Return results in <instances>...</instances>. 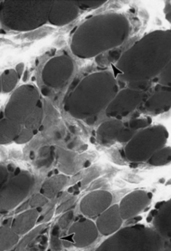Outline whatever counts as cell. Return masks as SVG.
<instances>
[{"label": "cell", "mask_w": 171, "mask_h": 251, "mask_svg": "<svg viewBox=\"0 0 171 251\" xmlns=\"http://www.w3.org/2000/svg\"><path fill=\"white\" fill-rule=\"evenodd\" d=\"M80 12L77 0H53L48 16V23L56 27L65 26L73 22Z\"/></svg>", "instance_id": "obj_12"}, {"label": "cell", "mask_w": 171, "mask_h": 251, "mask_svg": "<svg viewBox=\"0 0 171 251\" xmlns=\"http://www.w3.org/2000/svg\"><path fill=\"white\" fill-rule=\"evenodd\" d=\"M143 106L147 114L153 115L170 111L171 106V87L160 86V90H156L152 96L144 101Z\"/></svg>", "instance_id": "obj_16"}, {"label": "cell", "mask_w": 171, "mask_h": 251, "mask_svg": "<svg viewBox=\"0 0 171 251\" xmlns=\"http://www.w3.org/2000/svg\"><path fill=\"white\" fill-rule=\"evenodd\" d=\"M138 132L139 131H136L130 128L129 126H125L122 131L119 133L118 136L116 138V142L120 144H127Z\"/></svg>", "instance_id": "obj_31"}, {"label": "cell", "mask_w": 171, "mask_h": 251, "mask_svg": "<svg viewBox=\"0 0 171 251\" xmlns=\"http://www.w3.org/2000/svg\"><path fill=\"white\" fill-rule=\"evenodd\" d=\"M36 133L31 131L29 129L23 127L22 131L18 134V137L15 140V144H19V145H23V144H28L33 140V138L35 137Z\"/></svg>", "instance_id": "obj_30"}, {"label": "cell", "mask_w": 171, "mask_h": 251, "mask_svg": "<svg viewBox=\"0 0 171 251\" xmlns=\"http://www.w3.org/2000/svg\"><path fill=\"white\" fill-rule=\"evenodd\" d=\"M131 25L119 12H106L86 19L73 34L70 49L80 59H92L118 48L130 36Z\"/></svg>", "instance_id": "obj_2"}, {"label": "cell", "mask_w": 171, "mask_h": 251, "mask_svg": "<svg viewBox=\"0 0 171 251\" xmlns=\"http://www.w3.org/2000/svg\"><path fill=\"white\" fill-rule=\"evenodd\" d=\"M151 202V196L145 191H134L125 195L118 204L122 218L129 221L140 215Z\"/></svg>", "instance_id": "obj_14"}, {"label": "cell", "mask_w": 171, "mask_h": 251, "mask_svg": "<svg viewBox=\"0 0 171 251\" xmlns=\"http://www.w3.org/2000/svg\"><path fill=\"white\" fill-rule=\"evenodd\" d=\"M113 204L112 192L105 190H96L86 194L80 202V211L89 219L97 218Z\"/></svg>", "instance_id": "obj_13"}, {"label": "cell", "mask_w": 171, "mask_h": 251, "mask_svg": "<svg viewBox=\"0 0 171 251\" xmlns=\"http://www.w3.org/2000/svg\"><path fill=\"white\" fill-rule=\"evenodd\" d=\"M15 69H16L17 73H18V76H19V78H21L22 75H23V72H24V63H20V64H18V66H16V68H15Z\"/></svg>", "instance_id": "obj_34"}, {"label": "cell", "mask_w": 171, "mask_h": 251, "mask_svg": "<svg viewBox=\"0 0 171 251\" xmlns=\"http://www.w3.org/2000/svg\"><path fill=\"white\" fill-rule=\"evenodd\" d=\"M20 236L10 226L0 227V251H12L18 245Z\"/></svg>", "instance_id": "obj_22"}, {"label": "cell", "mask_w": 171, "mask_h": 251, "mask_svg": "<svg viewBox=\"0 0 171 251\" xmlns=\"http://www.w3.org/2000/svg\"><path fill=\"white\" fill-rule=\"evenodd\" d=\"M125 124L122 120H107L100 124L96 131V139L101 145H109L116 142L119 133L122 131Z\"/></svg>", "instance_id": "obj_18"}, {"label": "cell", "mask_w": 171, "mask_h": 251, "mask_svg": "<svg viewBox=\"0 0 171 251\" xmlns=\"http://www.w3.org/2000/svg\"><path fill=\"white\" fill-rule=\"evenodd\" d=\"M148 126H150V119H148V118H140L139 119L138 118V119L130 120L127 126H129L130 128L136 130V131H140Z\"/></svg>", "instance_id": "obj_32"}, {"label": "cell", "mask_w": 171, "mask_h": 251, "mask_svg": "<svg viewBox=\"0 0 171 251\" xmlns=\"http://www.w3.org/2000/svg\"><path fill=\"white\" fill-rule=\"evenodd\" d=\"M49 199L43 195L42 193H36L28 200V206L30 209H42L49 202Z\"/></svg>", "instance_id": "obj_29"}, {"label": "cell", "mask_w": 171, "mask_h": 251, "mask_svg": "<svg viewBox=\"0 0 171 251\" xmlns=\"http://www.w3.org/2000/svg\"><path fill=\"white\" fill-rule=\"evenodd\" d=\"M95 222L99 234L104 237H109L118 231L124 222L119 210L118 204H112L96 218Z\"/></svg>", "instance_id": "obj_15"}, {"label": "cell", "mask_w": 171, "mask_h": 251, "mask_svg": "<svg viewBox=\"0 0 171 251\" xmlns=\"http://www.w3.org/2000/svg\"><path fill=\"white\" fill-rule=\"evenodd\" d=\"M24 126L6 117L0 118V145H8L15 142Z\"/></svg>", "instance_id": "obj_21"}, {"label": "cell", "mask_w": 171, "mask_h": 251, "mask_svg": "<svg viewBox=\"0 0 171 251\" xmlns=\"http://www.w3.org/2000/svg\"><path fill=\"white\" fill-rule=\"evenodd\" d=\"M169 131L162 125L148 126L140 130L124 147V156L131 163H144L157 151L167 146Z\"/></svg>", "instance_id": "obj_6"}, {"label": "cell", "mask_w": 171, "mask_h": 251, "mask_svg": "<svg viewBox=\"0 0 171 251\" xmlns=\"http://www.w3.org/2000/svg\"><path fill=\"white\" fill-rule=\"evenodd\" d=\"M165 239L153 227L135 224L121 227L109 236L97 251H159L165 249Z\"/></svg>", "instance_id": "obj_5"}, {"label": "cell", "mask_w": 171, "mask_h": 251, "mask_svg": "<svg viewBox=\"0 0 171 251\" xmlns=\"http://www.w3.org/2000/svg\"><path fill=\"white\" fill-rule=\"evenodd\" d=\"M44 118H45V111H44V104L41 100L36 109L34 110V112L30 114L29 117L25 121L24 126L25 128L33 131L35 133H37L39 132L41 126H43Z\"/></svg>", "instance_id": "obj_23"}, {"label": "cell", "mask_w": 171, "mask_h": 251, "mask_svg": "<svg viewBox=\"0 0 171 251\" xmlns=\"http://www.w3.org/2000/svg\"><path fill=\"white\" fill-rule=\"evenodd\" d=\"M96 224L91 219L83 217L72 224L67 232V241L77 249L93 245L99 238Z\"/></svg>", "instance_id": "obj_11"}, {"label": "cell", "mask_w": 171, "mask_h": 251, "mask_svg": "<svg viewBox=\"0 0 171 251\" xmlns=\"http://www.w3.org/2000/svg\"><path fill=\"white\" fill-rule=\"evenodd\" d=\"M81 10L98 9L107 3V0H77Z\"/></svg>", "instance_id": "obj_27"}, {"label": "cell", "mask_w": 171, "mask_h": 251, "mask_svg": "<svg viewBox=\"0 0 171 251\" xmlns=\"http://www.w3.org/2000/svg\"><path fill=\"white\" fill-rule=\"evenodd\" d=\"M119 90L118 80L112 71L92 73L67 96L65 110L74 119L93 118L106 110Z\"/></svg>", "instance_id": "obj_3"}, {"label": "cell", "mask_w": 171, "mask_h": 251, "mask_svg": "<svg viewBox=\"0 0 171 251\" xmlns=\"http://www.w3.org/2000/svg\"><path fill=\"white\" fill-rule=\"evenodd\" d=\"M170 62L171 29L154 30L122 54L116 63L117 78L128 85L149 84Z\"/></svg>", "instance_id": "obj_1"}, {"label": "cell", "mask_w": 171, "mask_h": 251, "mask_svg": "<svg viewBox=\"0 0 171 251\" xmlns=\"http://www.w3.org/2000/svg\"><path fill=\"white\" fill-rule=\"evenodd\" d=\"M158 83L162 87H171V62L163 68L157 76Z\"/></svg>", "instance_id": "obj_28"}, {"label": "cell", "mask_w": 171, "mask_h": 251, "mask_svg": "<svg viewBox=\"0 0 171 251\" xmlns=\"http://www.w3.org/2000/svg\"><path fill=\"white\" fill-rule=\"evenodd\" d=\"M19 76L16 69L14 68H8L1 74V81H2V88L3 94H9L12 93L14 90L17 88L18 82H19Z\"/></svg>", "instance_id": "obj_25"}, {"label": "cell", "mask_w": 171, "mask_h": 251, "mask_svg": "<svg viewBox=\"0 0 171 251\" xmlns=\"http://www.w3.org/2000/svg\"><path fill=\"white\" fill-rule=\"evenodd\" d=\"M36 178L28 171H20L0 187V212L16 209L28 198Z\"/></svg>", "instance_id": "obj_8"}, {"label": "cell", "mask_w": 171, "mask_h": 251, "mask_svg": "<svg viewBox=\"0 0 171 251\" xmlns=\"http://www.w3.org/2000/svg\"><path fill=\"white\" fill-rule=\"evenodd\" d=\"M0 118H2V117H1V110H0Z\"/></svg>", "instance_id": "obj_36"}, {"label": "cell", "mask_w": 171, "mask_h": 251, "mask_svg": "<svg viewBox=\"0 0 171 251\" xmlns=\"http://www.w3.org/2000/svg\"><path fill=\"white\" fill-rule=\"evenodd\" d=\"M75 70L71 56L60 54L48 60L43 67L41 79L43 84L52 89H61L70 81Z\"/></svg>", "instance_id": "obj_9"}, {"label": "cell", "mask_w": 171, "mask_h": 251, "mask_svg": "<svg viewBox=\"0 0 171 251\" xmlns=\"http://www.w3.org/2000/svg\"><path fill=\"white\" fill-rule=\"evenodd\" d=\"M53 0H3L0 2V24L14 32H29L48 23Z\"/></svg>", "instance_id": "obj_4"}, {"label": "cell", "mask_w": 171, "mask_h": 251, "mask_svg": "<svg viewBox=\"0 0 171 251\" xmlns=\"http://www.w3.org/2000/svg\"><path fill=\"white\" fill-rule=\"evenodd\" d=\"M2 91H3V88H2V81H1V75H0V94L2 93Z\"/></svg>", "instance_id": "obj_35"}, {"label": "cell", "mask_w": 171, "mask_h": 251, "mask_svg": "<svg viewBox=\"0 0 171 251\" xmlns=\"http://www.w3.org/2000/svg\"><path fill=\"white\" fill-rule=\"evenodd\" d=\"M48 222L46 223H40L37 227H35L33 229H31L29 232L23 236V238L19 240L18 245L16 246L15 251H24L27 249L35 240H36L42 233L43 231L48 227Z\"/></svg>", "instance_id": "obj_24"}, {"label": "cell", "mask_w": 171, "mask_h": 251, "mask_svg": "<svg viewBox=\"0 0 171 251\" xmlns=\"http://www.w3.org/2000/svg\"><path fill=\"white\" fill-rule=\"evenodd\" d=\"M41 101L40 91L33 84H24L14 90L6 102L3 115L24 126L30 114Z\"/></svg>", "instance_id": "obj_7"}, {"label": "cell", "mask_w": 171, "mask_h": 251, "mask_svg": "<svg viewBox=\"0 0 171 251\" xmlns=\"http://www.w3.org/2000/svg\"><path fill=\"white\" fill-rule=\"evenodd\" d=\"M171 162V148L170 146H165L157 151L147 161V163L153 167H161L169 165Z\"/></svg>", "instance_id": "obj_26"}, {"label": "cell", "mask_w": 171, "mask_h": 251, "mask_svg": "<svg viewBox=\"0 0 171 251\" xmlns=\"http://www.w3.org/2000/svg\"><path fill=\"white\" fill-rule=\"evenodd\" d=\"M146 97L147 93L143 90L130 87L119 90L104 112L110 119L122 120L140 107L146 100Z\"/></svg>", "instance_id": "obj_10"}, {"label": "cell", "mask_w": 171, "mask_h": 251, "mask_svg": "<svg viewBox=\"0 0 171 251\" xmlns=\"http://www.w3.org/2000/svg\"><path fill=\"white\" fill-rule=\"evenodd\" d=\"M9 178V172L5 164L0 162V187Z\"/></svg>", "instance_id": "obj_33"}, {"label": "cell", "mask_w": 171, "mask_h": 251, "mask_svg": "<svg viewBox=\"0 0 171 251\" xmlns=\"http://www.w3.org/2000/svg\"><path fill=\"white\" fill-rule=\"evenodd\" d=\"M41 216V209H28L16 216L11 222L10 227L13 230L20 236L29 232L38 224L39 218Z\"/></svg>", "instance_id": "obj_17"}, {"label": "cell", "mask_w": 171, "mask_h": 251, "mask_svg": "<svg viewBox=\"0 0 171 251\" xmlns=\"http://www.w3.org/2000/svg\"><path fill=\"white\" fill-rule=\"evenodd\" d=\"M153 228L165 239L171 238V200L162 204L152 221Z\"/></svg>", "instance_id": "obj_19"}, {"label": "cell", "mask_w": 171, "mask_h": 251, "mask_svg": "<svg viewBox=\"0 0 171 251\" xmlns=\"http://www.w3.org/2000/svg\"><path fill=\"white\" fill-rule=\"evenodd\" d=\"M70 178L65 174H56L46 179L42 184L40 193L49 200H53L58 196L60 192L69 183Z\"/></svg>", "instance_id": "obj_20"}]
</instances>
